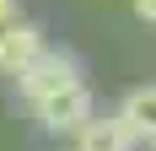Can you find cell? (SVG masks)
<instances>
[{
    "mask_svg": "<svg viewBox=\"0 0 156 151\" xmlns=\"http://www.w3.org/2000/svg\"><path fill=\"white\" fill-rule=\"evenodd\" d=\"M135 16H140V22H151V27H156V0H135Z\"/></svg>",
    "mask_w": 156,
    "mask_h": 151,
    "instance_id": "obj_6",
    "label": "cell"
},
{
    "mask_svg": "<svg viewBox=\"0 0 156 151\" xmlns=\"http://www.w3.org/2000/svg\"><path fill=\"white\" fill-rule=\"evenodd\" d=\"M81 76H86V70H81V60L70 54V49H43L27 70L16 76V92H22L27 103H43V97H54V92L76 87Z\"/></svg>",
    "mask_w": 156,
    "mask_h": 151,
    "instance_id": "obj_1",
    "label": "cell"
},
{
    "mask_svg": "<svg viewBox=\"0 0 156 151\" xmlns=\"http://www.w3.org/2000/svg\"><path fill=\"white\" fill-rule=\"evenodd\" d=\"M32 113H38V124H43L48 135H76L97 108H92L86 81H76V87H65V92H54V97H43V103H32Z\"/></svg>",
    "mask_w": 156,
    "mask_h": 151,
    "instance_id": "obj_2",
    "label": "cell"
},
{
    "mask_svg": "<svg viewBox=\"0 0 156 151\" xmlns=\"http://www.w3.org/2000/svg\"><path fill=\"white\" fill-rule=\"evenodd\" d=\"M119 119L135 130V140H156V87H135V92H124Z\"/></svg>",
    "mask_w": 156,
    "mask_h": 151,
    "instance_id": "obj_5",
    "label": "cell"
},
{
    "mask_svg": "<svg viewBox=\"0 0 156 151\" xmlns=\"http://www.w3.org/2000/svg\"><path fill=\"white\" fill-rule=\"evenodd\" d=\"M43 27H38V22H27V16H16V22H5V27H0V76H22L27 70L32 60H38V54H43Z\"/></svg>",
    "mask_w": 156,
    "mask_h": 151,
    "instance_id": "obj_3",
    "label": "cell"
},
{
    "mask_svg": "<svg viewBox=\"0 0 156 151\" xmlns=\"http://www.w3.org/2000/svg\"><path fill=\"white\" fill-rule=\"evenodd\" d=\"M145 151H156V140H145Z\"/></svg>",
    "mask_w": 156,
    "mask_h": 151,
    "instance_id": "obj_8",
    "label": "cell"
},
{
    "mask_svg": "<svg viewBox=\"0 0 156 151\" xmlns=\"http://www.w3.org/2000/svg\"><path fill=\"white\" fill-rule=\"evenodd\" d=\"M70 151H76V146H70Z\"/></svg>",
    "mask_w": 156,
    "mask_h": 151,
    "instance_id": "obj_9",
    "label": "cell"
},
{
    "mask_svg": "<svg viewBox=\"0 0 156 151\" xmlns=\"http://www.w3.org/2000/svg\"><path fill=\"white\" fill-rule=\"evenodd\" d=\"M70 140H76V151H135V146H140L135 130H129L119 113H108V119H97V113H92Z\"/></svg>",
    "mask_w": 156,
    "mask_h": 151,
    "instance_id": "obj_4",
    "label": "cell"
},
{
    "mask_svg": "<svg viewBox=\"0 0 156 151\" xmlns=\"http://www.w3.org/2000/svg\"><path fill=\"white\" fill-rule=\"evenodd\" d=\"M5 22H16V0H0V27Z\"/></svg>",
    "mask_w": 156,
    "mask_h": 151,
    "instance_id": "obj_7",
    "label": "cell"
}]
</instances>
